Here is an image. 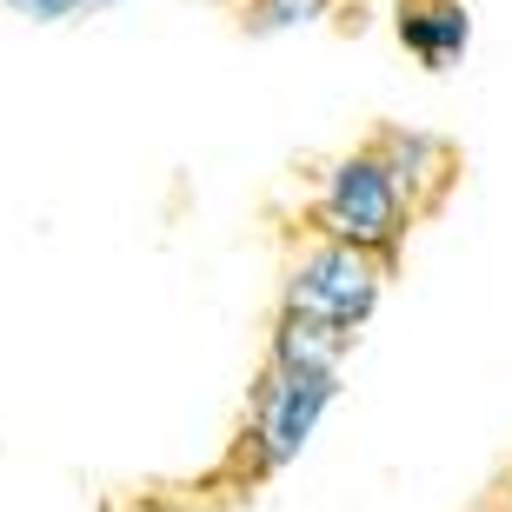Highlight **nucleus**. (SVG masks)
Returning a JSON list of instances; mask_svg holds the SVG:
<instances>
[{
	"instance_id": "9d476101",
	"label": "nucleus",
	"mask_w": 512,
	"mask_h": 512,
	"mask_svg": "<svg viewBox=\"0 0 512 512\" xmlns=\"http://www.w3.org/2000/svg\"><path fill=\"white\" fill-rule=\"evenodd\" d=\"M213 7H240V0H213Z\"/></svg>"
},
{
	"instance_id": "20e7f679",
	"label": "nucleus",
	"mask_w": 512,
	"mask_h": 512,
	"mask_svg": "<svg viewBox=\"0 0 512 512\" xmlns=\"http://www.w3.org/2000/svg\"><path fill=\"white\" fill-rule=\"evenodd\" d=\"M366 147H373V160L386 167V180L399 187V200L413 207V220H426V213H439V200L453 193L459 180V153L446 133H426V127H373L366 133Z\"/></svg>"
},
{
	"instance_id": "f03ea898",
	"label": "nucleus",
	"mask_w": 512,
	"mask_h": 512,
	"mask_svg": "<svg viewBox=\"0 0 512 512\" xmlns=\"http://www.w3.org/2000/svg\"><path fill=\"white\" fill-rule=\"evenodd\" d=\"M386 286H393L386 260L340 247V240H320V233H300L280 266V313H300V320H320L346 340H360L380 313Z\"/></svg>"
},
{
	"instance_id": "0eeeda50",
	"label": "nucleus",
	"mask_w": 512,
	"mask_h": 512,
	"mask_svg": "<svg viewBox=\"0 0 512 512\" xmlns=\"http://www.w3.org/2000/svg\"><path fill=\"white\" fill-rule=\"evenodd\" d=\"M346 0H240L233 20L247 40H280V34H306V27H326L340 20Z\"/></svg>"
},
{
	"instance_id": "f257e3e1",
	"label": "nucleus",
	"mask_w": 512,
	"mask_h": 512,
	"mask_svg": "<svg viewBox=\"0 0 512 512\" xmlns=\"http://www.w3.org/2000/svg\"><path fill=\"white\" fill-rule=\"evenodd\" d=\"M413 227H419L413 207L399 200V187L386 180V167L373 160L366 140H353V147L333 153L326 167H313V187H306V233L340 240V247H360V253H373V260L399 266Z\"/></svg>"
},
{
	"instance_id": "9b49d317",
	"label": "nucleus",
	"mask_w": 512,
	"mask_h": 512,
	"mask_svg": "<svg viewBox=\"0 0 512 512\" xmlns=\"http://www.w3.org/2000/svg\"><path fill=\"white\" fill-rule=\"evenodd\" d=\"M346 7H366V0H346Z\"/></svg>"
},
{
	"instance_id": "7ed1b4c3",
	"label": "nucleus",
	"mask_w": 512,
	"mask_h": 512,
	"mask_svg": "<svg viewBox=\"0 0 512 512\" xmlns=\"http://www.w3.org/2000/svg\"><path fill=\"white\" fill-rule=\"evenodd\" d=\"M340 386L346 373H273V366L253 373L247 419H240V473H247V486L280 479L313 446L326 413L340 406Z\"/></svg>"
},
{
	"instance_id": "6e6552de",
	"label": "nucleus",
	"mask_w": 512,
	"mask_h": 512,
	"mask_svg": "<svg viewBox=\"0 0 512 512\" xmlns=\"http://www.w3.org/2000/svg\"><path fill=\"white\" fill-rule=\"evenodd\" d=\"M7 14L34 20V27H67V20H94L107 14V7H120V0H0Z\"/></svg>"
},
{
	"instance_id": "39448f33",
	"label": "nucleus",
	"mask_w": 512,
	"mask_h": 512,
	"mask_svg": "<svg viewBox=\"0 0 512 512\" xmlns=\"http://www.w3.org/2000/svg\"><path fill=\"white\" fill-rule=\"evenodd\" d=\"M399 54L426 74H453L473 54V0H393Z\"/></svg>"
},
{
	"instance_id": "423d86ee",
	"label": "nucleus",
	"mask_w": 512,
	"mask_h": 512,
	"mask_svg": "<svg viewBox=\"0 0 512 512\" xmlns=\"http://www.w3.org/2000/svg\"><path fill=\"white\" fill-rule=\"evenodd\" d=\"M353 346L346 333H333V326L320 320H300V313H273V326H266V360L273 373H346V360H353Z\"/></svg>"
},
{
	"instance_id": "1a4fd4ad",
	"label": "nucleus",
	"mask_w": 512,
	"mask_h": 512,
	"mask_svg": "<svg viewBox=\"0 0 512 512\" xmlns=\"http://www.w3.org/2000/svg\"><path fill=\"white\" fill-rule=\"evenodd\" d=\"M499 512H512V473H506V486H499Z\"/></svg>"
}]
</instances>
